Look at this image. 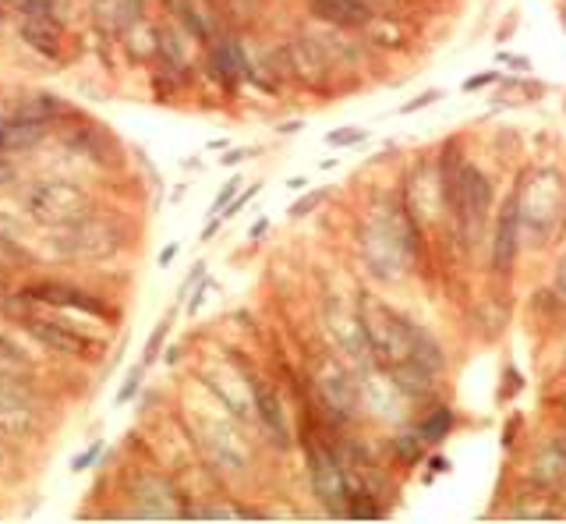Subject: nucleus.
<instances>
[{
	"label": "nucleus",
	"instance_id": "20e7f679",
	"mask_svg": "<svg viewBox=\"0 0 566 524\" xmlns=\"http://www.w3.org/2000/svg\"><path fill=\"white\" fill-rule=\"evenodd\" d=\"M29 212L39 220V223H71L78 216H86V206H89V195L71 185V181H43L29 192L25 199Z\"/></svg>",
	"mask_w": 566,
	"mask_h": 524
},
{
	"label": "nucleus",
	"instance_id": "cd10ccee",
	"mask_svg": "<svg viewBox=\"0 0 566 524\" xmlns=\"http://www.w3.org/2000/svg\"><path fill=\"white\" fill-rule=\"evenodd\" d=\"M237 188H241V178L227 181V185H223V192H220V195H216V202H212V212H223V206L234 199V192H237Z\"/></svg>",
	"mask_w": 566,
	"mask_h": 524
},
{
	"label": "nucleus",
	"instance_id": "aec40b11",
	"mask_svg": "<svg viewBox=\"0 0 566 524\" xmlns=\"http://www.w3.org/2000/svg\"><path fill=\"white\" fill-rule=\"evenodd\" d=\"M503 383H506V386L499 390V401H510V397H517V394L524 390V376H520L513 365H506V369H503Z\"/></svg>",
	"mask_w": 566,
	"mask_h": 524
},
{
	"label": "nucleus",
	"instance_id": "ea45409f",
	"mask_svg": "<svg viewBox=\"0 0 566 524\" xmlns=\"http://www.w3.org/2000/svg\"><path fill=\"white\" fill-rule=\"evenodd\" d=\"M266 230H269V220H259V223L252 227V241H255V237H262Z\"/></svg>",
	"mask_w": 566,
	"mask_h": 524
},
{
	"label": "nucleus",
	"instance_id": "9b49d317",
	"mask_svg": "<svg viewBox=\"0 0 566 524\" xmlns=\"http://www.w3.org/2000/svg\"><path fill=\"white\" fill-rule=\"evenodd\" d=\"M312 14L333 29H365L372 21V4L369 0H312Z\"/></svg>",
	"mask_w": 566,
	"mask_h": 524
},
{
	"label": "nucleus",
	"instance_id": "9d476101",
	"mask_svg": "<svg viewBox=\"0 0 566 524\" xmlns=\"http://www.w3.org/2000/svg\"><path fill=\"white\" fill-rule=\"evenodd\" d=\"M209 68H212V78H216L227 93H234V89H237V82L252 75L248 57H245V50H241V43H237V39H220V43L212 46Z\"/></svg>",
	"mask_w": 566,
	"mask_h": 524
},
{
	"label": "nucleus",
	"instance_id": "0eeeda50",
	"mask_svg": "<svg viewBox=\"0 0 566 524\" xmlns=\"http://www.w3.org/2000/svg\"><path fill=\"white\" fill-rule=\"evenodd\" d=\"M25 298L29 302H43V305H57V309H78V312L86 315H99V319H106L110 309L93 298L89 291H78V287H71V284H57V280H43V284H32L29 291H25Z\"/></svg>",
	"mask_w": 566,
	"mask_h": 524
},
{
	"label": "nucleus",
	"instance_id": "f704fd0d",
	"mask_svg": "<svg viewBox=\"0 0 566 524\" xmlns=\"http://www.w3.org/2000/svg\"><path fill=\"white\" fill-rule=\"evenodd\" d=\"M549 443H552V446H556V450H560V453L566 457V428H560V432H552V439H549Z\"/></svg>",
	"mask_w": 566,
	"mask_h": 524
},
{
	"label": "nucleus",
	"instance_id": "7ed1b4c3",
	"mask_svg": "<svg viewBox=\"0 0 566 524\" xmlns=\"http://www.w3.org/2000/svg\"><path fill=\"white\" fill-rule=\"evenodd\" d=\"M57 248L71 259H106L120 248V230L99 216H78L71 223H64L61 237H57Z\"/></svg>",
	"mask_w": 566,
	"mask_h": 524
},
{
	"label": "nucleus",
	"instance_id": "39448f33",
	"mask_svg": "<svg viewBox=\"0 0 566 524\" xmlns=\"http://www.w3.org/2000/svg\"><path fill=\"white\" fill-rule=\"evenodd\" d=\"M308 475H312L315 496L329 507V514L347 518V478H344V464L336 450L322 443H308Z\"/></svg>",
	"mask_w": 566,
	"mask_h": 524
},
{
	"label": "nucleus",
	"instance_id": "a211bd4d",
	"mask_svg": "<svg viewBox=\"0 0 566 524\" xmlns=\"http://www.w3.org/2000/svg\"><path fill=\"white\" fill-rule=\"evenodd\" d=\"M369 138V131L365 128H340V131H329L326 135V142L329 145H336V149H344V145H358V142H365Z\"/></svg>",
	"mask_w": 566,
	"mask_h": 524
},
{
	"label": "nucleus",
	"instance_id": "6ab92c4d",
	"mask_svg": "<svg viewBox=\"0 0 566 524\" xmlns=\"http://www.w3.org/2000/svg\"><path fill=\"white\" fill-rule=\"evenodd\" d=\"M443 100V89H425V93H418L414 100H407V103H400V113L407 117V113H418V110H428V106H436Z\"/></svg>",
	"mask_w": 566,
	"mask_h": 524
},
{
	"label": "nucleus",
	"instance_id": "f3484780",
	"mask_svg": "<svg viewBox=\"0 0 566 524\" xmlns=\"http://www.w3.org/2000/svg\"><path fill=\"white\" fill-rule=\"evenodd\" d=\"M393 453H396V461L403 464V468H414V464H421L425 457H428V443L421 439V432L418 428H411V432H400V436H393Z\"/></svg>",
	"mask_w": 566,
	"mask_h": 524
},
{
	"label": "nucleus",
	"instance_id": "ddd939ff",
	"mask_svg": "<svg viewBox=\"0 0 566 524\" xmlns=\"http://www.w3.org/2000/svg\"><path fill=\"white\" fill-rule=\"evenodd\" d=\"M21 36L32 50L57 57L61 53V25L50 18V11H29V18L21 21Z\"/></svg>",
	"mask_w": 566,
	"mask_h": 524
},
{
	"label": "nucleus",
	"instance_id": "4468645a",
	"mask_svg": "<svg viewBox=\"0 0 566 524\" xmlns=\"http://www.w3.org/2000/svg\"><path fill=\"white\" fill-rule=\"evenodd\" d=\"M411 361H418L421 369H428L436 376L446 372V347L439 344V337L432 329H425L414 319H411Z\"/></svg>",
	"mask_w": 566,
	"mask_h": 524
},
{
	"label": "nucleus",
	"instance_id": "c9c22d12",
	"mask_svg": "<svg viewBox=\"0 0 566 524\" xmlns=\"http://www.w3.org/2000/svg\"><path fill=\"white\" fill-rule=\"evenodd\" d=\"M301 128H304L301 120H287V124H280V135H297Z\"/></svg>",
	"mask_w": 566,
	"mask_h": 524
},
{
	"label": "nucleus",
	"instance_id": "79ce46f5",
	"mask_svg": "<svg viewBox=\"0 0 566 524\" xmlns=\"http://www.w3.org/2000/svg\"><path fill=\"white\" fill-rule=\"evenodd\" d=\"M0 145H4V135H0Z\"/></svg>",
	"mask_w": 566,
	"mask_h": 524
},
{
	"label": "nucleus",
	"instance_id": "e433bc0d",
	"mask_svg": "<svg viewBox=\"0 0 566 524\" xmlns=\"http://www.w3.org/2000/svg\"><path fill=\"white\" fill-rule=\"evenodd\" d=\"M202 298H205V284H202V287L195 291V298H191V305H188V312H191V315L198 312V305H202Z\"/></svg>",
	"mask_w": 566,
	"mask_h": 524
},
{
	"label": "nucleus",
	"instance_id": "393cba45",
	"mask_svg": "<svg viewBox=\"0 0 566 524\" xmlns=\"http://www.w3.org/2000/svg\"><path fill=\"white\" fill-rule=\"evenodd\" d=\"M520 425H524V415H520V411H513V415H510V421H506V428H503V450H513Z\"/></svg>",
	"mask_w": 566,
	"mask_h": 524
},
{
	"label": "nucleus",
	"instance_id": "bb28decb",
	"mask_svg": "<svg viewBox=\"0 0 566 524\" xmlns=\"http://www.w3.org/2000/svg\"><path fill=\"white\" fill-rule=\"evenodd\" d=\"M450 468H453V461H450L446 453H432V457H428V478H436V475H450Z\"/></svg>",
	"mask_w": 566,
	"mask_h": 524
},
{
	"label": "nucleus",
	"instance_id": "423d86ee",
	"mask_svg": "<svg viewBox=\"0 0 566 524\" xmlns=\"http://www.w3.org/2000/svg\"><path fill=\"white\" fill-rule=\"evenodd\" d=\"M386 376H389V386H393L403 401H411V404H418V408L439 401V376L428 372V369H421V365L411 361V358L400 361V365H389Z\"/></svg>",
	"mask_w": 566,
	"mask_h": 524
},
{
	"label": "nucleus",
	"instance_id": "a19ab883",
	"mask_svg": "<svg viewBox=\"0 0 566 524\" xmlns=\"http://www.w3.org/2000/svg\"><path fill=\"white\" fill-rule=\"evenodd\" d=\"M216 230H220V220H212V223H209V227H205V230H202V241H209V237H212V234H216Z\"/></svg>",
	"mask_w": 566,
	"mask_h": 524
},
{
	"label": "nucleus",
	"instance_id": "a878e982",
	"mask_svg": "<svg viewBox=\"0 0 566 524\" xmlns=\"http://www.w3.org/2000/svg\"><path fill=\"white\" fill-rule=\"evenodd\" d=\"M495 64H503V68H520V71H528V75H531V68H535L528 57H517V53H510V50H499V53H495Z\"/></svg>",
	"mask_w": 566,
	"mask_h": 524
},
{
	"label": "nucleus",
	"instance_id": "7c9ffc66",
	"mask_svg": "<svg viewBox=\"0 0 566 524\" xmlns=\"http://www.w3.org/2000/svg\"><path fill=\"white\" fill-rule=\"evenodd\" d=\"M138 383H142V372H135V376H131V379L124 383V390L117 394V404H124V401H131V397L138 394Z\"/></svg>",
	"mask_w": 566,
	"mask_h": 524
},
{
	"label": "nucleus",
	"instance_id": "412c9836",
	"mask_svg": "<svg viewBox=\"0 0 566 524\" xmlns=\"http://www.w3.org/2000/svg\"><path fill=\"white\" fill-rule=\"evenodd\" d=\"M495 82H503V71H481V75H471V78H464V93H478V89H488V86H495Z\"/></svg>",
	"mask_w": 566,
	"mask_h": 524
},
{
	"label": "nucleus",
	"instance_id": "c85d7f7f",
	"mask_svg": "<svg viewBox=\"0 0 566 524\" xmlns=\"http://www.w3.org/2000/svg\"><path fill=\"white\" fill-rule=\"evenodd\" d=\"M99 450H103V443L96 439V443H93V446H89V450H86V453H78V457H75V464H71V471H86V468L93 464L96 457H99Z\"/></svg>",
	"mask_w": 566,
	"mask_h": 524
},
{
	"label": "nucleus",
	"instance_id": "473e14b6",
	"mask_svg": "<svg viewBox=\"0 0 566 524\" xmlns=\"http://www.w3.org/2000/svg\"><path fill=\"white\" fill-rule=\"evenodd\" d=\"M241 160H248V149H234V153H227V156H220V163H223V167H237Z\"/></svg>",
	"mask_w": 566,
	"mask_h": 524
},
{
	"label": "nucleus",
	"instance_id": "f257e3e1",
	"mask_svg": "<svg viewBox=\"0 0 566 524\" xmlns=\"http://www.w3.org/2000/svg\"><path fill=\"white\" fill-rule=\"evenodd\" d=\"M520 237H535L531 245H549L566 220V181L560 170L538 167L520 178Z\"/></svg>",
	"mask_w": 566,
	"mask_h": 524
},
{
	"label": "nucleus",
	"instance_id": "2eb2a0df",
	"mask_svg": "<svg viewBox=\"0 0 566 524\" xmlns=\"http://www.w3.org/2000/svg\"><path fill=\"white\" fill-rule=\"evenodd\" d=\"M414 428L421 432V439H425L428 446H439V443H443V439H450V436H453V428H457V411H453V404L436 401V404L428 408V415H425V418L414 421Z\"/></svg>",
	"mask_w": 566,
	"mask_h": 524
},
{
	"label": "nucleus",
	"instance_id": "1a4fd4ad",
	"mask_svg": "<svg viewBox=\"0 0 566 524\" xmlns=\"http://www.w3.org/2000/svg\"><path fill=\"white\" fill-rule=\"evenodd\" d=\"M29 326V333L39 340V344H46L50 351H57V354H75V358H93V340H86L82 333H75V329H68V326H57V322H50V319H29L25 322Z\"/></svg>",
	"mask_w": 566,
	"mask_h": 524
},
{
	"label": "nucleus",
	"instance_id": "f8f14e48",
	"mask_svg": "<svg viewBox=\"0 0 566 524\" xmlns=\"http://www.w3.org/2000/svg\"><path fill=\"white\" fill-rule=\"evenodd\" d=\"M528 482H531L535 489H545V493H556L566 482V457L552 443H545V446L535 453V461H531V468H528Z\"/></svg>",
	"mask_w": 566,
	"mask_h": 524
},
{
	"label": "nucleus",
	"instance_id": "4c0bfd02",
	"mask_svg": "<svg viewBox=\"0 0 566 524\" xmlns=\"http://www.w3.org/2000/svg\"><path fill=\"white\" fill-rule=\"evenodd\" d=\"M174 255H177V245H167V248L160 252V266H167V262H170Z\"/></svg>",
	"mask_w": 566,
	"mask_h": 524
},
{
	"label": "nucleus",
	"instance_id": "6e6552de",
	"mask_svg": "<svg viewBox=\"0 0 566 524\" xmlns=\"http://www.w3.org/2000/svg\"><path fill=\"white\" fill-rule=\"evenodd\" d=\"M252 394H255V411L262 428L269 432L277 450H290V425H287V411H283L280 394L266 383V379H252Z\"/></svg>",
	"mask_w": 566,
	"mask_h": 524
},
{
	"label": "nucleus",
	"instance_id": "b1692460",
	"mask_svg": "<svg viewBox=\"0 0 566 524\" xmlns=\"http://www.w3.org/2000/svg\"><path fill=\"white\" fill-rule=\"evenodd\" d=\"M259 192H262V185H252V188H245V192H241V195H237L230 206H223V212H220V216H237V212L245 210V206H248V202H252Z\"/></svg>",
	"mask_w": 566,
	"mask_h": 524
},
{
	"label": "nucleus",
	"instance_id": "dca6fc26",
	"mask_svg": "<svg viewBox=\"0 0 566 524\" xmlns=\"http://www.w3.org/2000/svg\"><path fill=\"white\" fill-rule=\"evenodd\" d=\"M0 135H4V145H11V149H29V145H36V142L46 135V124H43L39 117H18V120H11Z\"/></svg>",
	"mask_w": 566,
	"mask_h": 524
},
{
	"label": "nucleus",
	"instance_id": "c756f323",
	"mask_svg": "<svg viewBox=\"0 0 566 524\" xmlns=\"http://www.w3.org/2000/svg\"><path fill=\"white\" fill-rule=\"evenodd\" d=\"M0 358H4V361H18V365L25 361V354H21V347H18L14 340H7V337H0Z\"/></svg>",
	"mask_w": 566,
	"mask_h": 524
},
{
	"label": "nucleus",
	"instance_id": "58836bf2",
	"mask_svg": "<svg viewBox=\"0 0 566 524\" xmlns=\"http://www.w3.org/2000/svg\"><path fill=\"white\" fill-rule=\"evenodd\" d=\"M287 188H290V192H304V188H308V181H304V178H290V181H287Z\"/></svg>",
	"mask_w": 566,
	"mask_h": 524
},
{
	"label": "nucleus",
	"instance_id": "5701e85b",
	"mask_svg": "<svg viewBox=\"0 0 566 524\" xmlns=\"http://www.w3.org/2000/svg\"><path fill=\"white\" fill-rule=\"evenodd\" d=\"M167 329H170V322H160V326H156L153 340L145 344V365H153V361L160 358V347H163V340H167Z\"/></svg>",
	"mask_w": 566,
	"mask_h": 524
},
{
	"label": "nucleus",
	"instance_id": "f03ea898",
	"mask_svg": "<svg viewBox=\"0 0 566 524\" xmlns=\"http://www.w3.org/2000/svg\"><path fill=\"white\" fill-rule=\"evenodd\" d=\"M520 245H524V237H520V192L513 188L499 202L495 216H492V259H488V269L495 277L510 280L513 269H517Z\"/></svg>",
	"mask_w": 566,
	"mask_h": 524
},
{
	"label": "nucleus",
	"instance_id": "2f4dec72",
	"mask_svg": "<svg viewBox=\"0 0 566 524\" xmlns=\"http://www.w3.org/2000/svg\"><path fill=\"white\" fill-rule=\"evenodd\" d=\"M556 291H560V298H566V255L560 259V266H556V284H552Z\"/></svg>",
	"mask_w": 566,
	"mask_h": 524
},
{
	"label": "nucleus",
	"instance_id": "72a5a7b5",
	"mask_svg": "<svg viewBox=\"0 0 566 524\" xmlns=\"http://www.w3.org/2000/svg\"><path fill=\"white\" fill-rule=\"evenodd\" d=\"M513 29H517V11H513V14H510V21H506V25H503V29H499V36H495V39H499V43H506V39H510V36H513Z\"/></svg>",
	"mask_w": 566,
	"mask_h": 524
},
{
	"label": "nucleus",
	"instance_id": "4be33fe9",
	"mask_svg": "<svg viewBox=\"0 0 566 524\" xmlns=\"http://www.w3.org/2000/svg\"><path fill=\"white\" fill-rule=\"evenodd\" d=\"M322 199H326V192H304V195H301V199H297V202L290 206V216H294V220L308 216V212H312L315 206H319V202H322Z\"/></svg>",
	"mask_w": 566,
	"mask_h": 524
}]
</instances>
